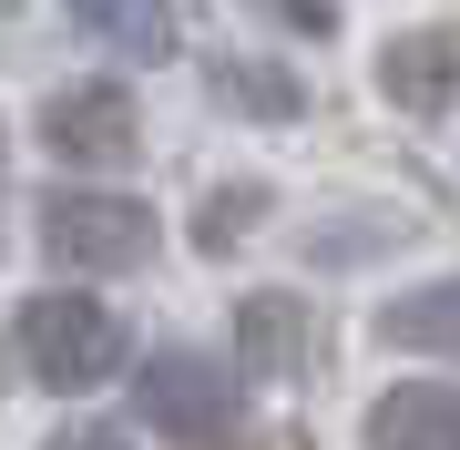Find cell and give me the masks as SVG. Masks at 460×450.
<instances>
[{
    "mask_svg": "<svg viewBox=\"0 0 460 450\" xmlns=\"http://www.w3.org/2000/svg\"><path fill=\"white\" fill-rule=\"evenodd\" d=\"M21 368H31L41 389H102L113 368L133 358V328L102 297H72V287H51V297H21Z\"/></svg>",
    "mask_w": 460,
    "mask_h": 450,
    "instance_id": "1",
    "label": "cell"
},
{
    "mask_svg": "<svg viewBox=\"0 0 460 450\" xmlns=\"http://www.w3.org/2000/svg\"><path fill=\"white\" fill-rule=\"evenodd\" d=\"M41 256L51 267H83V277H133L154 267V205L144 195H102V184H72V195H41Z\"/></svg>",
    "mask_w": 460,
    "mask_h": 450,
    "instance_id": "2",
    "label": "cell"
},
{
    "mask_svg": "<svg viewBox=\"0 0 460 450\" xmlns=\"http://www.w3.org/2000/svg\"><path fill=\"white\" fill-rule=\"evenodd\" d=\"M133 410H144L174 450H226L235 419H246V389H235V368L205 358V349H154L144 379H133Z\"/></svg>",
    "mask_w": 460,
    "mask_h": 450,
    "instance_id": "3",
    "label": "cell"
},
{
    "mask_svg": "<svg viewBox=\"0 0 460 450\" xmlns=\"http://www.w3.org/2000/svg\"><path fill=\"white\" fill-rule=\"evenodd\" d=\"M41 154H62V164H83V174H113L144 154V113H133V93L123 83H72V93H51L41 102Z\"/></svg>",
    "mask_w": 460,
    "mask_h": 450,
    "instance_id": "4",
    "label": "cell"
},
{
    "mask_svg": "<svg viewBox=\"0 0 460 450\" xmlns=\"http://www.w3.org/2000/svg\"><path fill=\"white\" fill-rule=\"evenodd\" d=\"M378 93L399 113H450L460 102V21H420V31L378 41Z\"/></svg>",
    "mask_w": 460,
    "mask_h": 450,
    "instance_id": "5",
    "label": "cell"
},
{
    "mask_svg": "<svg viewBox=\"0 0 460 450\" xmlns=\"http://www.w3.org/2000/svg\"><path fill=\"white\" fill-rule=\"evenodd\" d=\"M368 450H460V389H440V379L378 389V410H368Z\"/></svg>",
    "mask_w": 460,
    "mask_h": 450,
    "instance_id": "6",
    "label": "cell"
},
{
    "mask_svg": "<svg viewBox=\"0 0 460 450\" xmlns=\"http://www.w3.org/2000/svg\"><path fill=\"white\" fill-rule=\"evenodd\" d=\"M72 31L102 62H174V0H72Z\"/></svg>",
    "mask_w": 460,
    "mask_h": 450,
    "instance_id": "7",
    "label": "cell"
},
{
    "mask_svg": "<svg viewBox=\"0 0 460 450\" xmlns=\"http://www.w3.org/2000/svg\"><path fill=\"white\" fill-rule=\"evenodd\" d=\"M205 93L226 113H246V123H296L307 113V83L287 62H246V51H205Z\"/></svg>",
    "mask_w": 460,
    "mask_h": 450,
    "instance_id": "8",
    "label": "cell"
},
{
    "mask_svg": "<svg viewBox=\"0 0 460 450\" xmlns=\"http://www.w3.org/2000/svg\"><path fill=\"white\" fill-rule=\"evenodd\" d=\"M378 338L389 349H420V358H460V277H429L410 297L378 307Z\"/></svg>",
    "mask_w": 460,
    "mask_h": 450,
    "instance_id": "9",
    "label": "cell"
},
{
    "mask_svg": "<svg viewBox=\"0 0 460 450\" xmlns=\"http://www.w3.org/2000/svg\"><path fill=\"white\" fill-rule=\"evenodd\" d=\"M235 338H246V368H256V379H296V368L317 358L296 297H246V307H235Z\"/></svg>",
    "mask_w": 460,
    "mask_h": 450,
    "instance_id": "10",
    "label": "cell"
},
{
    "mask_svg": "<svg viewBox=\"0 0 460 450\" xmlns=\"http://www.w3.org/2000/svg\"><path fill=\"white\" fill-rule=\"evenodd\" d=\"M256 216H266V184H226V195L205 205V225H195V235H205L215 256H226V246H235V235H246Z\"/></svg>",
    "mask_w": 460,
    "mask_h": 450,
    "instance_id": "11",
    "label": "cell"
},
{
    "mask_svg": "<svg viewBox=\"0 0 460 450\" xmlns=\"http://www.w3.org/2000/svg\"><path fill=\"white\" fill-rule=\"evenodd\" d=\"M41 450H133L123 430H102V419H72V430H51Z\"/></svg>",
    "mask_w": 460,
    "mask_h": 450,
    "instance_id": "12",
    "label": "cell"
},
{
    "mask_svg": "<svg viewBox=\"0 0 460 450\" xmlns=\"http://www.w3.org/2000/svg\"><path fill=\"white\" fill-rule=\"evenodd\" d=\"M256 11H277V21H296V31H328V21H338V0H256Z\"/></svg>",
    "mask_w": 460,
    "mask_h": 450,
    "instance_id": "13",
    "label": "cell"
}]
</instances>
